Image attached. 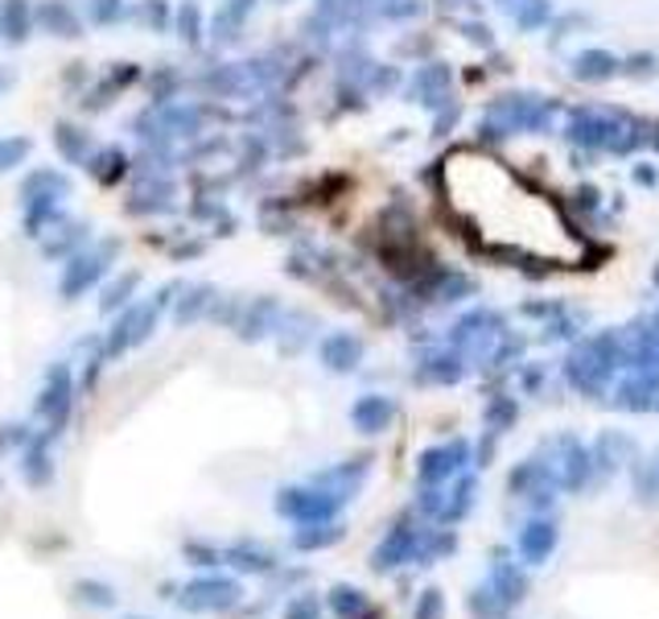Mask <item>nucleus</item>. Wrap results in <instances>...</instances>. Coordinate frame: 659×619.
<instances>
[{
	"label": "nucleus",
	"mask_w": 659,
	"mask_h": 619,
	"mask_svg": "<svg viewBox=\"0 0 659 619\" xmlns=\"http://www.w3.org/2000/svg\"><path fill=\"white\" fill-rule=\"evenodd\" d=\"M37 417L50 426V438L63 434V426L70 421V368L67 363H54L46 372V384H42V396H37Z\"/></svg>",
	"instance_id": "nucleus-1"
},
{
	"label": "nucleus",
	"mask_w": 659,
	"mask_h": 619,
	"mask_svg": "<svg viewBox=\"0 0 659 619\" xmlns=\"http://www.w3.org/2000/svg\"><path fill=\"white\" fill-rule=\"evenodd\" d=\"M239 583L231 578H194V583L182 586V595L178 603L186 607V611H227V607H236L239 603Z\"/></svg>",
	"instance_id": "nucleus-2"
},
{
	"label": "nucleus",
	"mask_w": 659,
	"mask_h": 619,
	"mask_svg": "<svg viewBox=\"0 0 659 619\" xmlns=\"http://www.w3.org/2000/svg\"><path fill=\"white\" fill-rule=\"evenodd\" d=\"M112 252H116V244H103V248H95V252H83V257L70 260L67 273H63V281H58V293H63V297H79V293H83L91 281H100V277H103L107 260H112Z\"/></svg>",
	"instance_id": "nucleus-3"
},
{
	"label": "nucleus",
	"mask_w": 659,
	"mask_h": 619,
	"mask_svg": "<svg viewBox=\"0 0 659 619\" xmlns=\"http://www.w3.org/2000/svg\"><path fill=\"white\" fill-rule=\"evenodd\" d=\"M334 508H339V499L321 496V492H281V499H276V513L288 516V520H302V525L326 520Z\"/></svg>",
	"instance_id": "nucleus-4"
},
{
	"label": "nucleus",
	"mask_w": 659,
	"mask_h": 619,
	"mask_svg": "<svg viewBox=\"0 0 659 619\" xmlns=\"http://www.w3.org/2000/svg\"><path fill=\"white\" fill-rule=\"evenodd\" d=\"M70 190V182L67 178H58V173H50V170H37L30 182H25V194H30V224H42V215L50 211L63 194Z\"/></svg>",
	"instance_id": "nucleus-5"
},
{
	"label": "nucleus",
	"mask_w": 659,
	"mask_h": 619,
	"mask_svg": "<svg viewBox=\"0 0 659 619\" xmlns=\"http://www.w3.org/2000/svg\"><path fill=\"white\" fill-rule=\"evenodd\" d=\"M152 327V310L149 306H136L133 314H124L116 323V330L107 335V356H124L128 347H136Z\"/></svg>",
	"instance_id": "nucleus-6"
},
{
	"label": "nucleus",
	"mask_w": 659,
	"mask_h": 619,
	"mask_svg": "<svg viewBox=\"0 0 659 619\" xmlns=\"http://www.w3.org/2000/svg\"><path fill=\"white\" fill-rule=\"evenodd\" d=\"M50 434H42V438H34L30 447H25V466H21V475H25V483H34V487H46V483L54 480V459H50Z\"/></svg>",
	"instance_id": "nucleus-7"
},
{
	"label": "nucleus",
	"mask_w": 659,
	"mask_h": 619,
	"mask_svg": "<svg viewBox=\"0 0 659 619\" xmlns=\"http://www.w3.org/2000/svg\"><path fill=\"white\" fill-rule=\"evenodd\" d=\"M417 545H421V541H417V533H412V529H405V525H400V529H391V533H388V541H384V545H379V550H375V566H379V570L400 566V562H405V558H417Z\"/></svg>",
	"instance_id": "nucleus-8"
},
{
	"label": "nucleus",
	"mask_w": 659,
	"mask_h": 619,
	"mask_svg": "<svg viewBox=\"0 0 659 619\" xmlns=\"http://www.w3.org/2000/svg\"><path fill=\"white\" fill-rule=\"evenodd\" d=\"M557 545V529L548 525V520H532L520 537V553H524V562H544L548 553Z\"/></svg>",
	"instance_id": "nucleus-9"
},
{
	"label": "nucleus",
	"mask_w": 659,
	"mask_h": 619,
	"mask_svg": "<svg viewBox=\"0 0 659 619\" xmlns=\"http://www.w3.org/2000/svg\"><path fill=\"white\" fill-rule=\"evenodd\" d=\"M34 25V9L30 0H0V34L9 42H21Z\"/></svg>",
	"instance_id": "nucleus-10"
},
{
	"label": "nucleus",
	"mask_w": 659,
	"mask_h": 619,
	"mask_svg": "<svg viewBox=\"0 0 659 619\" xmlns=\"http://www.w3.org/2000/svg\"><path fill=\"white\" fill-rule=\"evenodd\" d=\"M223 562L243 570V574H264V570L276 566V558L269 550H260V545H231V550L223 553Z\"/></svg>",
	"instance_id": "nucleus-11"
},
{
	"label": "nucleus",
	"mask_w": 659,
	"mask_h": 619,
	"mask_svg": "<svg viewBox=\"0 0 659 619\" xmlns=\"http://www.w3.org/2000/svg\"><path fill=\"white\" fill-rule=\"evenodd\" d=\"M495 590H499V595H495L499 603H503V599L520 603L527 595V578L515 566H511V562H499V566H495Z\"/></svg>",
	"instance_id": "nucleus-12"
},
{
	"label": "nucleus",
	"mask_w": 659,
	"mask_h": 619,
	"mask_svg": "<svg viewBox=\"0 0 659 619\" xmlns=\"http://www.w3.org/2000/svg\"><path fill=\"white\" fill-rule=\"evenodd\" d=\"M330 607H334V616H339V619L372 616V607H367V599L359 595L355 586H334V590H330Z\"/></svg>",
	"instance_id": "nucleus-13"
},
{
	"label": "nucleus",
	"mask_w": 659,
	"mask_h": 619,
	"mask_svg": "<svg viewBox=\"0 0 659 619\" xmlns=\"http://www.w3.org/2000/svg\"><path fill=\"white\" fill-rule=\"evenodd\" d=\"M339 537H342V529L314 520V525H305V529H297V533H293V545H297V550H326V545H334Z\"/></svg>",
	"instance_id": "nucleus-14"
},
{
	"label": "nucleus",
	"mask_w": 659,
	"mask_h": 619,
	"mask_svg": "<svg viewBox=\"0 0 659 619\" xmlns=\"http://www.w3.org/2000/svg\"><path fill=\"white\" fill-rule=\"evenodd\" d=\"M75 599L87 603V607L107 611V607H116V590L107 583H95V578H79V583H75Z\"/></svg>",
	"instance_id": "nucleus-15"
},
{
	"label": "nucleus",
	"mask_w": 659,
	"mask_h": 619,
	"mask_svg": "<svg viewBox=\"0 0 659 619\" xmlns=\"http://www.w3.org/2000/svg\"><path fill=\"white\" fill-rule=\"evenodd\" d=\"M25 154H30V140H21V137L0 140V170H13V166H21V161H25Z\"/></svg>",
	"instance_id": "nucleus-16"
},
{
	"label": "nucleus",
	"mask_w": 659,
	"mask_h": 619,
	"mask_svg": "<svg viewBox=\"0 0 659 619\" xmlns=\"http://www.w3.org/2000/svg\"><path fill=\"white\" fill-rule=\"evenodd\" d=\"M42 18L50 21L54 30H58V34H75V18H70V13H63V4H46V9H42Z\"/></svg>",
	"instance_id": "nucleus-17"
},
{
	"label": "nucleus",
	"mask_w": 659,
	"mask_h": 619,
	"mask_svg": "<svg viewBox=\"0 0 659 619\" xmlns=\"http://www.w3.org/2000/svg\"><path fill=\"white\" fill-rule=\"evenodd\" d=\"M285 619H318V599H309V595H297V599L285 607Z\"/></svg>",
	"instance_id": "nucleus-18"
},
{
	"label": "nucleus",
	"mask_w": 659,
	"mask_h": 619,
	"mask_svg": "<svg viewBox=\"0 0 659 619\" xmlns=\"http://www.w3.org/2000/svg\"><path fill=\"white\" fill-rule=\"evenodd\" d=\"M186 558L194 562V566H219L223 553H215L211 545H186Z\"/></svg>",
	"instance_id": "nucleus-19"
},
{
	"label": "nucleus",
	"mask_w": 659,
	"mask_h": 619,
	"mask_svg": "<svg viewBox=\"0 0 659 619\" xmlns=\"http://www.w3.org/2000/svg\"><path fill=\"white\" fill-rule=\"evenodd\" d=\"M441 616V595L438 590H424V599H421V611H417V619H433Z\"/></svg>",
	"instance_id": "nucleus-20"
},
{
	"label": "nucleus",
	"mask_w": 659,
	"mask_h": 619,
	"mask_svg": "<svg viewBox=\"0 0 659 619\" xmlns=\"http://www.w3.org/2000/svg\"><path fill=\"white\" fill-rule=\"evenodd\" d=\"M91 13L100 21H107L112 13H116V0H91Z\"/></svg>",
	"instance_id": "nucleus-21"
},
{
	"label": "nucleus",
	"mask_w": 659,
	"mask_h": 619,
	"mask_svg": "<svg viewBox=\"0 0 659 619\" xmlns=\"http://www.w3.org/2000/svg\"><path fill=\"white\" fill-rule=\"evenodd\" d=\"M0 87H4V75H0Z\"/></svg>",
	"instance_id": "nucleus-22"
}]
</instances>
